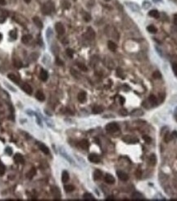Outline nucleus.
Instances as JSON below:
<instances>
[{
  "mask_svg": "<svg viewBox=\"0 0 177 201\" xmlns=\"http://www.w3.org/2000/svg\"><path fill=\"white\" fill-rule=\"evenodd\" d=\"M42 12L43 14L44 15H49L51 14L52 12L54 10V4H53V2L51 1H48L43 5L42 7Z\"/></svg>",
  "mask_w": 177,
  "mask_h": 201,
  "instance_id": "1",
  "label": "nucleus"
},
{
  "mask_svg": "<svg viewBox=\"0 0 177 201\" xmlns=\"http://www.w3.org/2000/svg\"><path fill=\"white\" fill-rule=\"evenodd\" d=\"M105 129L109 133H115V132L119 131V127H118V125L116 122H111V123H108L106 126Z\"/></svg>",
  "mask_w": 177,
  "mask_h": 201,
  "instance_id": "2",
  "label": "nucleus"
},
{
  "mask_svg": "<svg viewBox=\"0 0 177 201\" xmlns=\"http://www.w3.org/2000/svg\"><path fill=\"white\" fill-rule=\"evenodd\" d=\"M89 162H93V163H98V162H100V158L98 154H90L88 157Z\"/></svg>",
  "mask_w": 177,
  "mask_h": 201,
  "instance_id": "3",
  "label": "nucleus"
},
{
  "mask_svg": "<svg viewBox=\"0 0 177 201\" xmlns=\"http://www.w3.org/2000/svg\"><path fill=\"white\" fill-rule=\"evenodd\" d=\"M116 175L119 177L120 180L122 181V182H126V181L129 179V177H128L127 174H126V172H122V171H117V172H116Z\"/></svg>",
  "mask_w": 177,
  "mask_h": 201,
  "instance_id": "4",
  "label": "nucleus"
},
{
  "mask_svg": "<svg viewBox=\"0 0 177 201\" xmlns=\"http://www.w3.org/2000/svg\"><path fill=\"white\" fill-rule=\"evenodd\" d=\"M55 29L56 31L58 33V35H63L65 33V28L63 26V25L60 22H58L55 25Z\"/></svg>",
  "mask_w": 177,
  "mask_h": 201,
  "instance_id": "5",
  "label": "nucleus"
},
{
  "mask_svg": "<svg viewBox=\"0 0 177 201\" xmlns=\"http://www.w3.org/2000/svg\"><path fill=\"white\" fill-rule=\"evenodd\" d=\"M14 161L16 163H21L23 164L25 162L24 158L21 154H16L14 156Z\"/></svg>",
  "mask_w": 177,
  "mask_h": 201,
  "instance_id": "6",
  "label": "nucleus"
},
{
  "mask_svg": "<svg viewBox=\"0 0 177 201\" xmlns=\"http://www.w3.org/2000/svg\"><path fill=\"white\" fill-rule=\"evenodd\" d=\"M104 181L106 182V183L110 184V185L115 183L114 177H113L112 175H111V174H106V175H105V177H104Z\"/></svg>",
  "mask_w": 177,
  "mask_h": 201,
  "instance_id": "7",
  "label": "nucleus"
},
{
  "mask_svg": "<svg viewBox=\"0 0 177 201\" xmlns=\"http://www.w3.org/2000/svg\"><path fill=\"white\" fill-rule=\"evenodd\" d=\"M21 88H22V89L25 91V92L26 93V94H31L33 92V89L32 87H31L30 85L26 84V83H25V84L22 85V86H21Z\"/></svg>",
  "mask_w": 177,
  "mask_h": 201,
  "instance_id": "8",
  "label": "nucleus"
},
{
  "mask_svg": "<svg viewBox=\"0 0 177 201\" xmlns=\"http://www.w3.org/2000/svg\"><path fill=\"white\" fill-rule=\"evenodd\" d=\"M48 77V71L44 69H41L40 70V72H39V78L42 81H46Z\"/></svg>",
  "mask_w": 177,
  "mask_h": 201,
  "instance_id": "9",
  "label": "nucleus"
},
{
  "mask_svg": "<svg viewBox=\"0 0 177 201\" xmlns=\"http://www.w3.org/2000/svg\"><path fill=\"white\" fill-rule=\"evenodd\" d=\"M79 145H80V147L82 148L83 149H88V147H89V143H88V141L87 139H82V140L80 141Z\"/></svg>",
  "mask_w": 177,
  "mask_h": 201,
  "instance_id": "10",
  "label": "nucleus"
},
{
  "mask_svg": "<svg viewBox=\"0 0 177 201\" xmlns=\"http://www.w3.org/2000/svg\"><path fill=\"white\" fill-rule=\"evenodd\" d=\"M35 97H36V99L39 101H40V102H43V101L45 100V95L41 90H38L37 92H36Z\"/></svg>",
  "mask_w": 177,
  "mask_h": 201,
  "instance_id": "11",
  "label": "nucleus"
},
{
  "mask_svg": "<svg viewBox=\"0 0 177 201\" xmlns=\"http://www.w3.org/2000/svg\"><path fill=\"white\" fill-rule=\"evenodd\" d=\"M78 100L81 103H85L86 100V93L84 91H81L78 94Z\"/></svg>",
  "mask_w": 177,
  "mask_h": 201,
  "instance_id": "12",
  "label": "nucleus"
},
{
  "mask_svg": "<svg viewBox=\"0 0 177 201\" xmlns=\"http://www.w3.org/2000/svg\"><path fill=\"white\" fill-rule=\"evenodd\" d=\"M86 35L89 39H93L95 37V32L91 27H88L87 30V32H86Z\"/></svg>",
  "mask_w": 177,
  "mask_h": 201,
  "instance_id": "13",
  "label": "nucleus"
},
{
  "mask_svg": "<svg viewBox=\"0 0 177 201\" xmlns=\"http://www.w3.org/2000/svg\"><path fill=\"white\" fill-rule=\"evenodd\" d=\"M102 177H103V172H102V171L98 170V169L94 171V172H93V179H94L95 181L100 180V179L102 178Z\"/></svg>",
  "mask_w": 177,
  "mask_h": 201,
  "instance_id": "14",
  "label": "nucleus"
},
{
  "mask_svg": "<svg viewBox=\"0 0 177 201\" xmlns=\"http://www.w3.org/2000/svg\"><path fill=\"white\" fill-rule=\"evenodd\" d=\"M33 21H34V23L35 24V26H37V27H39V29H42L43 28V23L38 16H35V17H33Z\"/></svg>",
  "mask_w": 177,
  "mask_h": 201,
  "instance_id": "15",
  "label": "nucleus"
},
{
  "mask_svg": "<svg viewBox=\"0 0 177 201\" xmlns=\"http://www.w3.org/2000/svg\"><path fill=\"white\" fill-rule=\"evenodd\" d=\"M32 39V36L31 35H25L22 36V38H21V42L23 43V44H28V43H30V41Z\"/></svg>",
  "mask_w": 177,
  "mask_h": 201,
  "instance_id": "16",
  "label": "nucleus"
},
{
  "mask_svg": "<svg viewBox=\"0 0 177 201\" xmlns=\"http://www.w3.org/2000/svg\"><path fill=\"white\" fill-rule=\"evenodd\" d=\"M69 173L66 171H63L62 174V181L63 183H66L69 181Z\"/></svg>",
  "mask_w": 177,
  "mask_h": 201,
  "instance_id": "17",
  "label": "nucleus"
},
{
  "mask_svg": "<svg viewBox=\"0 0 177 201\" xmlns=\"http://www.w3.org/2000/svg\"><path fill=\"white\" fill-rule=\"evenodd\" d=\"M52 194H53V196H54L55 198L60 199V197H61V194H60V191H59V190H58V187H53V188H52Z\"/></svg>",
  "mask_w": 177,
  "mask_h": 201,
  "instance_id": "18",
  "label": "nucleus"
},
{
  "mask_svg": "<svg viewBox=\"0 0 177 201\" xmlns=\"http://www.w3.org/2000/svg\"><path fill=\"white\" fill-rule=\"evenodd\" d=\"M35 175H36V169L33 167V168H31V170H30L29 172H27V174H26V177H27L28 179H32Z\"/></svg>",
  "mask_w": 177,
  "mask_h": 201,
  "instance_id": "19",
  "label": "nucleus"
},
{
  "mask_svg": "<svg viewBox=\"0 0 177 201\" xmlns=\"http://www.w3.org/2000/svg\"><path fill=\"white\" fill-rule=\"evenodd\" d=\"M102 112H103V108L102 107V106L96 105L93 108V112L94 114H99V113H101Z\"/></svg>",
  "mask_w": 177,
  "mask_h": 201,
  "instance_id": "20",
  "label": "nucleus"
},
{
  "mask_svg": "<svg viewBox=\"0 0 177 201\" xmlns=\"http://www.w3.org/2000/svg\"><path fill=\"white\" fill-rule=\"evenodd\" d=\"M108 49H109L111 51H112V52L116 51V49H117V46H116V44H115L114 42H112V41H108Z\"/></svg>",
  "mask_w": 177,
  "mask_h": 201,
  "instance_id": "21",
  "label": "nucleus"
},
{
  "mask_svg": "<svg viewBox=\"0 0 177 201\" xmlns=\"http://www.w3.org/2000/svg\"><path fill=\"white\" fill-rule=\"evenodd\" d=\"M39 149H40V150L42 151L43 153H44V154H49V149H48V148L47 147L45 144H39Z\"/></svg>",
  "mask_w": 177,
  "mask_h": 201,
  "instance_id": "22",
  "label": "nucleus"
},
{
  "mask_svg": "<svg viewBox=\"0 0 177 201\" xmlns=\"http://www.w3.org/2000/svg\"><path fill=\"white\" fill-rule=\"evenodd\" d=\"M8 77L9 78V79L11 80L12 81H13L14 83H16V84H19V83H20V80L18 79L17 76H16L14 74H8Z\"/></svg>",
  "mask_w": 177,
  "mask_h": 201,
  "instance_id": "23",
  "label": "nucleus"
},
{
  "mask_svg": "<svg viewBox=\"0 0 177 201\" xmlns=\"http://www.w3.org/2000/svg\"><path fill=\"white\" fill-rule=\"evenodd\" d=\"M123 140L126 141V142H127V143H135L137 141V139H135V138H133V137H131V136L127 135V136H124Z\"/></svg>",
  "mask_w": 177,
  "mask_h": 201,
  "instance_id": "24",
  "label": "nucleus"
},
{
  "mask_svg": "<svg viewBox=\"0 0 177 201\" xmlns=\"http://www.w3.org/2000/svg\"><path fill=\"white\" fill-rule=\"evenodd\" d=\"M13 65H14L15 67H16V68H21L22 67V62H21L20 59L15 58V59H13Z\"/></svg>",
  "mask_w": 177,
  "mask_h": 201,
  "instance_id": "25",
  "label": "nucleus"
},
{
  "mask_svg": "<svg viewBox=\"0 0 177 201\" xmlns=\"http://www.w3.org/2000/svg\"><path fill=\"white\" fill-rule=\"evenodd\" d=\"M149 162L151 165L154 166L156 165V162H157V158H156V155L155 154H151L149 157Z\"/></svg>",
  "mask_w": 177,
  "mask_h": 201,
  "instance_id": "26",
  "label": "nucleus"
},
{
  "mask_svg": "<svg viewBox=\"0 0 177 201\" xmlns=\"http://www.w3.org/2000/svg\"><path fill=\"white\" fill-rule=\"evenodd\" d=\"M148 15H149L150 16H152V17H154V18L159 17V12H158V11H157V10H152V11H150Z\"/></svg>",
  "mask_w": 177,
  "mask_h": 201,
  "instance_id": "27",
  "label": "nucleus"
},
{
  "mask_svg": "<svg viewBox=\"0 0 177 201\" xmlns=\"http://www.w3.org/2000/svg\"><path fill=\"white\" fill-rule=\"evenodd\" d=\"M64 189H65V190H66V192L70 193V192H72L73 190H75V186L72 185H65Z\"/></svg>",
  "mask_w": 177,
  "mask_h": 201,
  "instance_id": "28",
  "label": "nucleus"
},
{
  "mask_svg": "<svg viewBox=\"0 0 177 201\" xmlns=\"http://www.w3.org/2000/svg\"><path fill=\"white\" fill-rule=\"evenodd\" d=\"M147 30H148V32L153 33V34H155V33L158 32V29L156 28V26H153V25H150V26H148V28H147Z\"/></svg>",
  "mask_w": 177,
  "mask_h": 201,
  "instance_id": "29",
  "label": "nucleus"
},
{
  "mask_svg": "<svg viewBox=\"0 0 177 201\" xmlns=\"http://www.w3.org/2000/svg\"><path fill=\"white\" fill-rule=\"evenodd\" d=\"M149 101L150 103H151L152 104H153V105H156L157 104H158V99H157V97L155 95H153V94H152V95L149 96Z\"/></svg>",
  "mask_w": 177,
  "mask_h": 201,
  "instance_id": "30",
  "label": "nucleus"
},
{
  "mask_svg": "<svg viewBox=\"0 0 177 201\" xmlns=\"http://www.w3.org/2000/svg\"><path fill=\"white\" fill-rule=\"evenodd\" d=\"M153 77L154 78V79H156V80L161 79V78H162L161 72H160V71H154V72L153 73Z\"/></svg>",
  "mask_w": 177,
  "mask_h": 201,
  "instance_id": "31",
  "label": "nucleus"
},
{
  "mask_svg": "<svg viewBox=\"0 0 177 201\" xmlns=\"http://www.w3.org/2000/svg\"><path fill=\"white\" fill-rule=\"evenodd\" d=\"M83 197H84V199H85V200H95V199L93 197V195H92L91 194H89V193H85Z\"/></svg>",
  "mask_w": 177,
  "mask_h": 201,
  "instance_id": "32",
  "label": "nucleus"
},
{
  "mask_svg": "<svg viewBox=\"0 0 177 201\" xmlns=\"http://www.w3.org/2000/svg\"><path fill=\"white\" fill-rule=\"evenodd\" d=\"M171 139H172V138H171V135L170 134L169 132H167V133L165 135V136H164V141H165L166 143L170 142Z\"/></svg>",
  "mask_w": 177,
  "mask_h": 201,
  "instance_id": "33",
  "label": "nucleus"
},
{
  "mask_svg": "<svg viewBox=\"0 0 177 201\" xmlns=\"http://www.w3.org/2000/svg\"><path fill=\"white\" fill-rule=\"evenodd\" d=\"M5 170H6V168H5V166L3 165V163H1V162H0V176H3V174L5 173Z\"/></svg>",
  "mask_w": 177,
  "mask_h": 201,
  "instance_id": "34",
  "label": "nucleus"
},
{
  "mask_svg": "<svg viewBox=\"0 0 177 201\" xmlns=\"http://www.w3.org/2000/svg\"><path fill=\"white\" fill-rule=\"evenodd\" d=\"M78 67H79L80 69L83 71H88V68L86 67V66L84 65V64H82V63H78Z\"/></svg>",
  "mask_w": 177,
  "mask_h": 201,
  "instance_id": "35",
  "label": "nucleus"
},
{
  "mask_svg": "<svg viewBox=\"0 0 177 201\" xmlns=\"http://www.w3.org/2000/svg\"><path fill=\"white\" fill-rule=\"evenodd\" d=\"M66 54H67V56L69 58H72L73 57V54H74V52H73V50L72 49H67L66 50Z\"/></svg>",
  "mask_w": 177,
  "mask_h": 201,
  "instance_id": "36",
  "label": "nucleus"
},
{
  "mask_svg": "<svg viewBox=\"0 0 177 201\" xmlns=\"http://www.w3.org/2000/svg\"><path fill=\"white\" fill-rule=\"evenodd\" d=\"M143 139L145 141L146 143H148V144H149V143H151V140L152 139L149 137L148 135H143Z\"/></svg>",
  "mask_w": 177,
  "mask_h": 201,
  "instance_id": "37",
  "label": "nucleus"
},
{
  "mask_svg": "<svg viewBox=\"0 0 177 201\" xmlns=\"http://www.w3.org/2000/svg\"><path fill=\"white\" fill-rule=\"evenodd\" d=\"M132 197L134 199H139V198H141V197H143V195L140 193H139V192H135L132 195Z\"/></svg>",
  "mask_w": 177,
  "mask_h": 201,
  "instance_id": "38",
  "label": "nucleus"
},
{
  "mask_svg": "<svg viewBox=\"0 0 177 201\" xmlns=\"http://www.w3.org/2000/svg\"><path fill=\"white\" fill-rule=\"evenodd\" d=\"M84 19H85V21H89L90 20H91V16H90L89 14H88V13H85V15H84Z\"/></svg>",
  "mask_w": 177,
  "mask_h": 201,
  "instance_id": "39",
  "label": "nucleus"
},
{
  "mask_svg": "<svg viewBox=\"0 0 177 201\" xmlns=\"http://www.w3.org/2000/svg\"><path fill=\"white\" fill-rule=\"evenodd\" d=\"M172 69H173V71L175 72V74L177 75V63L172 64Z\"/></svg>",
  "mask_w": 177,
  "mask_h": 201,
  "instance_id": "40",
  "label": "nucleus"
},
{
  "mask_svg": "<svg viewBox=\"0 0 177 201\" xmlns=\"http://www.w3.org/2000/svg\"><path fill=\"white\" fill-rule=\"evenodd\" d=\"M10 35L12 36V39H16V33L15 32V31H11V32H10Z\"/></svg>",
  "mask_w": 177,
  "mask_h": 201,
  "instance_id": "41",
  "label": "nucleus"
},
{
  "mask_svg": "<svg viewBox=\"0 0 177 201\" xmlns=\"http://www.w3.org/2000/svg\"><path fill=\"white\" fill-rule=\"evenodd\" d=\"M171 138H172V139H176V138H177V131L172 132V134H171Z\"/></svg>",
  "mask_w": 177,
  "mask_h": 201,
  "instance_id": "42",
  "label": "nucleus"
},
{
  "mask_svg": "<svg viewBox=\"0 0 177 201\" xmlns=\"http://www.w3.org/2000/svg\"><path fill=\"white\" fill-rule=\"evenodd\" d=\"M64 3H65V6H64L65 8H69L70 7H71V4H70V3H68V2L64 1Z\"/></svg>",
  "mask_w": 177,
  "mask_h": 201,
  "instance_id": "43",
  "label": "nucleus"
},
{
  "mask_svg": "<svg viewBox=\"0 0 177 201\" xmlns=\"http://www.w3.org/2000/svg\"><path fill=\"white\" fill-rule=\"evenodd\" d=\"M56 62L58 64V65H61V66H62V65H63V62H62V61L60 60L59 58H57V59H56Z\"/></svg>",
  "mask_w": 177,
  "mask_h": 201,
  "instance_id": "44",
  "label": "nucleus"
},
{
  "mask_svg": "<svg viewBox=\"0 0 177 201\" xmlns=\"http://www.w3.org/2000/svg\"><path fill=\"white\" fill-rule=\"evenodd\" d=\"M6 150H7V154H9V155H10V154H12V149H10V148H7Z\"/></svg>",
  "mask_w": 177,
  "mask_h": 201,
  "instance_id": "45",
  "label": "nucleus"
},
{
  "mask_svg": "<svg viewBox=\"0 0 177 201\" xmlns=\"http://www.w3.org/2000/svg\"><path fill=\"white\" fill-rule=\"evenodd\" d=\"M174 23L176 26H177V14H176L174 16Z\"/></svg>",
  "mask_w": 177,
  "mask_h": 201,
  "instance_id": "46",
  "label": "nucleus"
},
{
  "mask_svg": "<svg viewBox=\"0 0 177 201\" xmlns=\"http://www.w3.org/2000/svg\"><path fill=\"white\" fill-rule=\"evenodd\" d=\"M6 4V0H0V5H5Z\"/></svg>",
  "mask_w": 177,
  "mask_h": 201,
  "instance_id": "47",
  "label": "nucleus"
},
{
  "mask_svg": "<svg viewBox=\"0 0 177 201\" xmlns=\"http://www.w3.org/2000/svg\"><path fill=\"white\" fill-rule=\"evenodd\" d=\"M120 101H121V104H124V102H125L124 98H123V97H121V98H120Z\"/></svg>",
  "mask_w": 177,
  "mask_h": 201,
  "instance_id": "48",
  "label": "nucleus"
},
{
  "mask_svg": "<svg viewBox=\"0 0 177 201\" xmlns=\"http://www.w3.org/2000/svg\"><path fill=\"white\" fill-rule=\"evenodd\" d=\"M25 1V3H30L31 2V0H24Z\"/></svg>",
  "mask_w": 177,
  "mask_h": 201,
  "instance_id": "49",
  "label": "nucleus"
},
{
  "mask_svg": "<svg viewBox=\"0 0 177 201\" xmlns=\"http://www.w3.org/2000/svg\"><path fill=\"white\" fill-rule=\"evenodd\" d=\"M1 39H2V35L0 34V40H1Z\"/></svg>",
  "mask_w": 177,
  "mask_h": 201,
  "instance_id": "50",
  "label": "nucleus"
},
{
  "mask_svg": "<svg viewBox=\"0 0 177 201\" xmlns=\"http://www.w3.org/2000/svg\"><path fill=\"white\" fill-rule=\"evenodd\" d=\"M105 1H107V2H108V1H110V0H105Z\"/></svg>",
  "mask_w": 177,
  "mask_h": 201,
  "instance_id": "51",
  "label": "nucleus"
},
{
  "mask_svg": "<svg viewBox=\"0 0 177 201\" xmlns=\"http://www.w3.org/2000/svg\"><path fill=\"white\" fill-rule=\"evenodd\" d=\"M74 1H76V0H74Z\"/></svg>",
  "mask_w": 177,
  "mask_h": 201,
  "instance_id": "52",
  "label": "nucleus"
}]
</instances>
